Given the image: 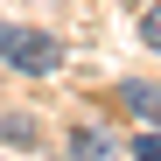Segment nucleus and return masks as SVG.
Listing matches in <instances>:
<instances>
[{"instance_id":"1","label":"nucleus","mask_w":161,"mask_h":161,"mask_svg":"<svg viewBox=\"0 0 161 161\" xmlns=\"http://www.w3.org/2000/svg\"><path fill=\"white\" fill-rule=\"evenodd\" d=\"M0 63H14L21 77H49L63 63V42L42 35V28H14V21H0Z\"/></svg>"},{"instance_id":"3","label":"nucleus","mask_w":161,"mask_h":161,"mask_svg":"<svg viewBox=\"0 0 161 161\" xmlns=\"http://www.w3.org/2000/svg\"><path fill=\"white\" fill-rule=\"evenodd\" d=\"M119 105L140 112L147 126H161V84H147V77H126V84H119Z\"/></svg>"},{"instance_id":"2","label":"nucleus","mask_w":161,"mask_h":161,"mask_svg":"<svg viewBox=\"0 0 161 161\" xmlns=\"http://www.w3.org/2000/svg\"><path fill=\"white\" fill-rule=\"evenodd\" d=\"M70 161H119V140L105 126H77L70 133Z\"/></svg>"},{"instance_id":"5","label":"nucleus","mask_w":161,"mask_h":161,"mask_svg":"<svg viewBox=\"0 0 161 161\" xmlns=\"http://www.w3.org/2000/svg\"><path fill=\"white\" fill-rule=\"evenodd\" d=\"M133 154H140V161H161V126H147L140 140H133Z\"/></svg>"},{"instance_id":"4","label":"nucleus","mask_w":161,"mask_h":161,"mask_svg":"<svg viewBox=\"0 0 161 161\" xmlns=\"http://www.w3.org/2000/svg\"><path fill=\"white\" fill-rule=\"evenodd\" d=\"M0 140H7V147H35V140H42V126H35V119H14V112H0Z\"/></svg>"},{"instance_id":"6","label":"nucleus","mask_w":161,"mask_h":161,"mask_svg":"<svg viewBox=\"0 0 161 161\" xmlns=\"http://www.w3.org/2000/svg\"><path fill=\"white\" fill-rule=\"evenodd\" d=\"M140 42H147V49H161V7H147V14H140Z\"/></svg>"}]
</instances>
